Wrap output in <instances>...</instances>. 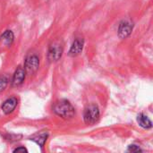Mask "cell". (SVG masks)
<instances>
[{"instance_id": "cell-5", "label": "cell", "mask_w": 153, "mask_h": 153, "mask_svg": "<svg viewBox=\"0 0 153 153\" xmlns=\"http://www.w3.org/2000/svg\"><path fill=\"white\" fill-rule=\"evenodd\" d=\"M138 122H139V124H140L143 127H144V128H150V127L152 126V122H151V120H150L147 117H145V116H143V115L139 116V117H138Z\"/></svg>"}, {"instance_id": "cell-6", "label": "cell", "mask_w": 153, "mask_h": 153, "mask_svg": "<svg viewBox=\"0 0 153 153\" xmlns=\"http://www.w3.org/2000/svg\"><path fill=\"white\" fill-rule=\"evenodd\" d=\"M13 39V33H12L11 31H9V30H7V31L2 36V38H1V39L3 40V42H4V43H6L7 45H8V44H11Z\"/></svg>"}, {"instance_id": "cell-2", "label": "cell", "mask_w": 153, "mask_h": 153, "mask_svg": "<svg viewBox=\"0 0 153 153\" xmlns=\"http://www.w3.org/2000/svg\"><path fill=\"white\" fill-rule=\"evenodd\" d=\"M85 121L88 124H91L94 123L95 121H97L98 117H99V110L98 108L95 106H91L89 107L86 111H85Z\"/></svg>"}, {"instance_id": "cell-4", "label": "cell", "mask_w": 153, "mask_h": 153, "mask_svg": "<svg viewBox=\"0 0 153 153\" xmlns=\"http://www.w3.org/2000/svg\"><path fill=\"white\" fill-rule=\"evenodd\" d=\"M24 71L22 68H18V70L15 72L14 74V76H13V85H19L22 82L23 79H24Z\"/></svg>"}, {"instance_id": "cell-7", "label": "cell", "mask_w": 153, "mask_h": 153, "mask_svg": "<svg viewBox=\"0 0 153 153\" xmlns=\"http://www.w3.org/2000/svg\"><path fill=\"white\" fill-rule=\"evenodd\" d=\"M6 83H7V82H6V80L4 78H2V79H0V92L5 88V86H6Z\"/></svg>"}, {"instance_id": "cell-8", "label": "cell", "mask_w": 153, "mask_h": 153, "mask_svg": "<svg viewBox=\"0 0 153 153\" xmlns=\"http://www.w3.org/2000/svg\"><path fill=\"white\" fill-rule=\"evenodd\" d=\"M26 152L27 151H26L24 148H18V149H16V150L14 151V152Z\"/></svg>"}, {"instance_id": "cell-1", "label": "cell", "mask_w": 153, "mask_h": 153, "mask_svg": "<svg viewBox=\"0 0 153 153\" xmlns=\"http://www.w3.org/2000/svg\"><path fill=\"white\" fill-rule=\"evenodd\" d=\"M55 111L61 117L67 118L74 115V109L72 106L66 101H61L57 103L55 107Z\"/></svg>"}, {"instance_id": "cell-3", "label": "cell", "mask_w": 153, "mask_h": 153, "mask_svg": "<svg viewBox=\"0 0 153 153\" xmlns=\"http://www.w3.org/2000/svg\"><path fill=\"white\" fill-rule=\"evenodd\" d=\"M16 106H17V100L14 98H11L6 101H4V103L2 106V109L5 114H9L13 112V110L15 108Z\"/></svg>"}, {"instance_id": "cell-9", "label": "cell", "mask_w": 153, "mask_h": 153, "mask_svg": "<svg viewBox=\"0 0 153 153\" xmlns=\"http://www.w3.org/2000/svg\"><path fill=\"white\" fill-rule=\"evenodd\" d=\"M74 46H75V48H77V45H76V43H75V44H74ZM81 48H80V47H79V50H75V49H74V47H73V48H72V49H71V52L74 50V52H75V53H78V52L81 50Z\"/></svg>"}]
</instances>
